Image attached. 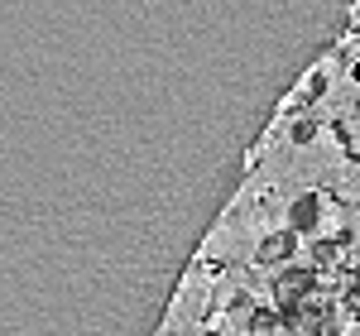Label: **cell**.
<instances>
[{"mask_svg": "<svg viewBox=\"0 0 360 336\" xmlns=\"http://www.w3.org/2000/svg\"><path fill=\"white\" fill-rule=\"evenodd\" d=\"M293 254V231H278L269 235L264 245H259V264H278V259H288Z\"/></svg>", "mask_w": 360, "mask_h": 336, "instance_id": "cell-1", "label": "cell"}, {"mask_svg": "<svg viewBox=\"0 0 360 336\" xmlns=\"http://www.w3.org/2000/svg\"><path fill=\"white\" fill-rule=\"evenodd\" d=\"M293 226H298V231H307V226H312V202H298V212H293Z\"/></svg>", "mask_w": 360, "mask_h": 336, "instance_id": "cell-2", "label": "cell"}]
</instances>
